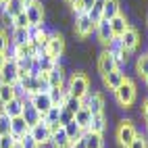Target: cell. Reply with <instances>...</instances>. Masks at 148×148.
Instances as JSON below:
<instances>
[{
    "mask_svg": "<svg viewBox=\"0 0 148 148\" xmlns=\"http://www.w3.org/2000/svg\"><path fill=\"white\" fill-rule=\"evenodd\" d=\"M67 90H69V94H71L73 98H79V100H84V98L90 94V79H88L84 73H73L71 79H69Z\"/></svg>",
    "mask_w": 148,
    "mask_h": 148,
    "instance_id": "cell-1",
    "label": "cell"
},
{
    "mask_svg": "<svg viewBox=\"0 0 148 148\" xmlns=\"http://www.w3.org/2000/svg\"><path fill=\"white\" fill-rule=\"evenodd\" d=\"M115 98H117V102H119L121 106H132L134 100H136V84L130 79V77H125V82L115 90Z\"/></svg>",
    "mask_w": 148,
    "mask_h": 148,
    "instance_id": "cell-2",
    "label": "cell"
},
{
    "mask_svg": "<svg viewBox=\"0 0 148 148\" xmlns=\"http://www.w3.org/2000/svg\"><path fill=\"white\" fill-rule=\"evenodd\" d=\"M136 136H138V132H136V125L132 121H121L119 123V127H117V140H119L121 146L127 148Z\"/></svg>",
    "mask_w": 148,
    "mask_h": 148,
    "instance_id": "cell-3",
    "label": "cell"
},
{
    "mask_svg": "<svg viewBox=\"0 0 148 148\" xmlns=\"http://www.w3.org/2000/svg\"><path fill=\"white\" fill-rule=\"evenodd\" d=\"M29 134H32V138L38 142V146H44V144H50V138H52V132L50 127H48V123L40 121L36 123L34 127H29Z\"/></svg>",
    "mask_w": 148,
    "mask_h": 148,
    "instance_id": "cell-4",
    "label": "cell"
},
{
    "mask_svg": "<svg viewBox=\"0 0 148 148\" xmlns=\"http://www.w3.org/2000/svg\"><path fill=\"white\" fill-rule=\"evenodd\" d=\"M27 102L32 104L42 117L48 113V108L52 106V100H50V96H48V92H38V94H34V96H29Z\"/></svg>",
    "mask_w": 148,
    "mask_h": 148,
    "instance_id": "cell-5",
    "label": "cell"
},
{
    "mask_svg": "<svg viewBox=\"0 0 148 148\" xmlns=\"http://www.w3.org/2000/svg\"><path fill=\"white\" fill-rule=\"evenodd\" d=\"M46 52L50 54L52 58H61V54L65 52V38L61 34H50V38H48V46H46Z\"/></svg>",
    "mask_w": 148,
    "mask_h": 148,
    "instance_id": "cell-6",
    "label": "cell"
},
{
    "mask_svg": "<svg viewBox=\"0 0 148 148\" xmlns=\"http://www.w3.org/2000/svg\"><path fill=\"white\" fill-rule=\"evenodd\" d=\"M19 82V69L15 61H6V65L0 69V84H8L13 86Z\"/></svg>",
    "mask_w": 148,
    "mask_h": 148,
    "instance_id": "cell-7",
    "label": "cell"
},
{
    "mask_svg": "<svg viewBox=\"0 0 148 148\" xmlns=\"http://www.w3.org/2000/svg\"><path fill=\"white\" fill-rule=\"evenodd\" d=\"M84 106H88V111L92 115H98V113H104V98L100 92H90L86 98H84Z\"/></svg>",
    "mask_w": 148,
    "mask_h": 148,
    "instance_id": "cell-8",
    "label": "cell"
},
{
    "mask_svg": "<svg viewBox=\"0 0 148 148\" xmlns=\"http://www.w3.org/2000/svg\"><path fill=\"white\" fill-rule=\"evenodd\" d=\"M23 106H25V98L15 96L13 100H8L6 104H2V108H0V111L6 113L11 119H15V117H21V115H23Z\"/></svg>",
    "mask_w": 148,
    "mask_h": 148,
    "instance_id": "cell-9",
    "label": "cell"
},
{
    "mask_svg": "<svg viewBox=\"0 0 148 148\" xmlns=\"http://www.w3.org/2000/svg\"><path fill=\"white\" fill-rule=\"evenodd\" d=\"M119 40H121V46L125 48V50L134 52L136 48H138V44H140V34H138L136 29H134V27L130 25V27H127L125 32H123V36L119 38Z\"/></svg>",
    "mask_w": 148,
    "mask_h": 148,
    "instance_id": "cell-10",
    "label": "cell"
},
{
    "mask_svg": "<svg viewBox=\"0 0 148 148\" xmlns=\"http://www.w3.org/2000/svg\"><path fill=\"white\" fill-rule=\"evenodd\" d=\"M92 29H94V23L88 17V13H82L79 17H75V34L79 38H88L92 34Z\"/></svg>",
    "mask_w": 148,
    "mask_h": 148,
    "instance_id": "cell-11",
    "label": "cell"
},
{
    "mask_svg": "<svg viewBox=\"0 0 148 148\" xmlns=\"http://www.w3.org/2000/svg\"><path fill=\"white\" fill-rule=\"evenodd\" d=\"M25 15H27L29 25H42V21H44V8H42V4L38 2V0L34 4L25 6Z\"/></svg>",
    "mask_w": 148,
    "mask_h": 148,
    "instance_id": "cell-12",
    "label": "cell"
},
{
    "mask_svg": "<svg viewBox=\"0 0 148 148\" xmlns=\"http://www.w3.org/2000/svg\"><path fill=\"white\" fill-rule=\"evenodd\" d=\"M102 82H104V86L108 88V90H117L123 82H125V73L121 71V69H115V71H111V73H106V75H102Z\"/></svg>",
    "mask_w": 148,
    "mask_h": 148,
    "instance_id": "cell-13",
    "label": "cell"
},
{
    "mask_svg": "<svg viewBox=\"0 0 148 148\" xmlns=\"http://www.w3.org/2000/svg\"><path fill=\"white\" fill-rule=\"evenodd\" d=\"M94 29H96V34H98V40H100L102 44H108L113 40V29H111V21H106V19H100L96 25H94Z\"/></svg>",
    "mask_w": 148,
    "mask_h": 148,
    "instance_id": "cell-14",
    "label": "cell"
},
{
    "mask_svg": "<svg viewBox=\"0 0 148 148\" xmlns=\"http://www.w3.org/2000/svg\"><path fill=\"white\" fill-rule=\"evenodd\" d=\"M117 69V63H115V56L108 52V50H104L100 56H98V71H100L102 75H106V73H111V71H115Z\"/></svg>",
    "mask_w": 148,
    "mask_h": 148,
    "instance_id": "cell-15",
    "label": "cell"
},
{
    "mask_svg": "<svg viewBox=\"0 0 148 148\" xmlns=\"http://www.w3.org/2000/svg\"><path fill=\"white\" fill-rule=\"evenodd\" d=\"M27 132H29V125L25 123L23 117H15V119H11V136L15 138L17 142L21 140Z\"/></svg>",
    "mask_w": 148,
    "mask_h": 148,
    "instance_id": "cell-16",
    "label": "cell"
},
{
    "mask_svg": "<svg viewBox=\"0 0 148 148\" xmlns=\"http://www.w3.org/2000/svg\"><path fill=\"white\" fill-rule=\"evenodd\" d=\"M82 146L84 148H102V134H94V132H84L82 136Z\"/></svg>",
    "mask_w": 148,
    "mask_h": 148,
    "instance_id": "cell-17",
    "label": "cell"
},
{
    "mask_svg": "<svg viewBox=\"0 0 148 148\" xmlns=\"http://www.w3.org/2000/svg\"><path fill=\"white\" fill-rule=\"evenodd\" d=\"M48 96H50L52 104L63 106V104H65V100H67V98L71 96V94H69L67 86H61V88H50V90H48Z\"/></svg>",
    "mask_w": 148,
    "mask_h": 148,
    "instance_id": "cell-18",
    "label": "cell"
},
{
    "mask_svg": "<svg viewBox=\"0 0 148 148\" xmlns=\"http://www.w3.org/2000/svg\"><path fill=\"white\" fill-rule=\"evenodd\" d=\"M127 27H130V23H127V17H125L123 13H119L117 17L111 19V29H113V36H115V38H121Z\"/></svg>",
    "mask_w": 148,
    "mask_h": 148,
    "instance_id": "cell-19",
    "label": "cell"
},
{
    "mask_svg": "<svg viewBox=\"0 0 148 148\" xmlns=\"http://www.w3.org/2000/svg\"><path fill=\"white\" fill-rule=\"evenodd\" d=\"M21 117L25 119V123H27L29 127H34L36 123H40V121H42V115L38 113V111H36V108H34L32 104H29L27 100H25V106H23V115H21Z\"/></svg>",
    "mask_w": 148,
    "mask_h": 148,
    "instance_id": "cell-20",
    "label": "cell"
},
{
    "mask_svg": "<svg viewBox=\"0 0 148 148\" xmlns=\"http://www.w3.org/2000/svg\"><path fill=\"white\" fill-rule=\"evenodd\" d=\"M50 144H52L54 148H71V146H69V136H67V132H65V127H63V125L58 127L56 132H52Z\"/></svg>",
    "mask_w": 148,
    "mask_h": 148,
    "instance_id": "cell-21",
    "label": "cell"
},
{
    "mask_svg": "<svg viewBox=\"0 0 148 148\" xmlns=\"http://www.w3.org/2000/svg\"><path fill=\"white\" fill-rule=\"evenodd\" d=\"M75 123L82 127V132L90 130V123H92V113L88 111V106H82L79 111L75 113Z\"/></svg>",
    "mask_w": 148,
    "mask_h": 148,
    "instance_id": "cell-22",
    "label": "cell"
},
{
    "mask_svg": "<svg viewBox=\"0 0 148 148\" xmlns=\"http://www.w3.org/2000/svg\"><path fill=\"white\" fill-rule=\"evenodd\" d=\"M36 61H38V67H40V71H42V73H50L52 69L58 65V61H56V58H52V56L48 54V52L40 54V56L36 58Z\"/></svg>",
    "mask_w": 148,
    "mask_h": 148,
    "instance_id": "cell-23",
    "label": "cell"
},
{
    "mask_svg": "<svg viewBox=\"0 0 148 148\" xmlns=\"http://www.w3.org/2000/svg\"><path fill=\"white\" fill-rule=\"evenodd\" d=\"M121 13V4L119 0H106L104 2V11H102V19H106V21H111L113 17H117Z\"/></svg>",
    "mask_w": 148,
    "mask_h": 148,
    "instance_id": "cell-24",
    "label": "cell"
},
{
    "mask_svg": "<svg viewBox=\"0 0 148 148\" xmlns=\"http://www.w3.org/2000/svg\"><path fill=\"white\" fill-rule=\"evenodd\" d=\"M48 75V82H50V88H61V86H65V73H63V69L61 67H54L50 73H46Z\"/></svg>",
    "mask_w": 148,
    "mask_h": 148,
    "instance_id": "cell-25",
    "label": "cell"
},
{
    "mask_svg": "<svg viewBox=\"0 0 148 148\" xmlns=\"http://www.w3.org/2000/svg\"><path fill=\"white\" fill-rule=\"evenodd\" d=\"M106 127V117L104 113H98V115H92V123H90V130L88 132H94V134H102Z\"/></svg>",
    "mask_w": 148,
    "mask_h": 148,
    "instance_id": "cell-26",
    "label": "cell"
},
{
    "mask_svg": "<svg viewBox=\"0 0 148 148\" xmlns=\"http://www.w3.org/2000/svg\"><path fill=\"white\" fill-rule=\"evenodd\" d=\"M104 2H106V0H94V4H92V8H90V13H88V17L92 19V23H94V25H96V23H98V21L102 19Z\"/></svg>",
    "mask_w": 148,
    "mask_h": 148,
    "instance_id": "cell-27",
    "label": "cell"
},
{
    "mask_svg": "<svg viewBox=\"0 0 148 148\" xmlns=\"http://www.w3.org/2000/svg\"><path fill=\"white\" fill-rule=\"evenodd\" d=\"M13 46L17 44H29V34H27V27H15L13 29Z\"/></svg>",
    "mask_w": 148,
    "mask_h": 148,
    "instance_id": "cell-28",
    "label": "cell"
},
{
    "mask_svg": "<svg viewBox=\"0 0 148 148\" xmlns=\"http://www.w3.org/2000/svg\"><path fill=\"white\" fill-rule=\"evenodd\" d=\"M61 108H63V106H56V104H52L50 108H48V113L42 117V121H44V123H48V125L58 123V117H61Z\"/></svg>",
    "mask_w": 148,
    "mask_h": 148,
    "instance_id": "cell-29",
    "label": "cell"
},
{
    "mask_svg": "<svg viewBox=\"0 0 148 148\" xmlns=\"http://www.w3.org/2000/svg\"><path fill=\"white\" fill-rule=\"evenodd\" d=\"M2 11H6L8 15L17 17L19 13H23V11H25V4L21 2V0H8V2H6V6L2 8Z\"/></svg>",
    "mask_w": 148,
    "mask_h": 148,
    "instance_id": "cell-30",
    "label": "cell"
},
{
    "mask_svg": "<svg viewBox=\"0 0 148 148\" xmlns=\"http://www.w3.org/2000/svg\"><path fill=\"white\" fill-rule=\"evenodd\" d=\"M17 94H15V88L8 86V84H0V104H6L8 100H13Z\"/></svg>",
    "mask_w": 148,
    "mask_h": 148,
    "instance_id": "cell-31",
    "label": "cell"
},
{
    "mask_svg": "<svg viewBox=\"0 0 148 148\" xmlns=\"http://www.w3.org/2000/svg\"><path fill=\"white\" fill-rule=\"evenodd\" d=\"M84 106V100H79V98H73V96H69L67 100H65V104H63V108H67V111H71L73 115L79 111V108Z\"/></svg>",
    "mask_w": 148,
    "mask_h": 148,
    "instance_id": "cell-32",
    "label": "cell"
},
{
    "mask_svg": "<svg viewBox=\"0 0 148 148\" xmlns=\"http://www.w3.org/2000/svg\"><path fill=\"white\" fill-rule=\"evenodd\" d=\"M65 132H67V136H69V140H71V138H79V140H82V136H84L82 127L75 123V119H73L71 123H67V125H65Z\"/></svg>",
    "mask_w": 148,
    "mask_h": 148,
    "instance_id": "cell-33",
    "label": "cell"
},
{
    "mask_svg": "<svg viewBox=\"0 0 148 148\" xmlns=\"http://www.w3.org/2000/svg\"><path fill=\"white\" fill-rule=\"evenodd\" d=\"M136 69H138V75L140 77H148V54H142L136 63Z\"/></svg>",
    "mask_w": 148,
    "mask_h": 148,
    "instance_id": "cell-34",
    "label": "cell"
},
{
    "mask_svg": "<svg viewBox=\"0 0 148 148\" xmlns=\"http://www.w3.org/2000/svg\"><path fill=\"white\" fill-rule=\"evenodd\" d=\"M17 69L19 71H23V73H29V69H32L34 65V56H23V58H17Z\"/></svg>",
    "mask_w": 148,
    "mask_h": 148,
    "instance_id": "cell-35",
    "label": "cell"
},
{
    "mask_svg": "<svg viewBox=\"0 0 148 148\" xmlns=\"http://www.w3.org/2000/svg\"><path fill=\"white\" fill-rule=\"evenodd\" d=\"M6 134H11V117L0 111V136H6Z\"/></svg>",
    "mask_w": 148,
    "mask_h": 148,
    "instance_id": "cell-36",
    "label": "cell"
},
{
    "mask_svg": "<svg viewBox=\"0 0 148 148\" xmlns=\"http://www.w3.org/2000/svg\"><path fill=\"white\" fill-rule=\"evenodd\" d=\"M19 144H21V148H40V146H38V142L32 138V134H29V132L21 138V140H19Z\"/></svg>",
    "mask_w": 148,
    "mask_h": 148,
    "instance_id": "cell-37",
    "label": "cell"
},
{
    "mask_svg": "<svg viewBox=\"0 0 148 148\" xmlns=\"http://www.w3.org/2000/svg\"><path fill=\"white\" fill-rule=\"evenodd\" d=\"M75 119V115L71 113V111H67V108H61V117H58V123H61L63 127L67 125V123H71Z\"/></svg>",
    "mask_w": 148,
    "mask_h": 148,
    "instance_id": "cell-38",
    "label": "cell"
},
{
    "mask_svg": "<svg viewBox=\"0 0 148 148\" xmlns=\"http://www.w3.org/2000/svg\"><path fill=\"white\" fill-rule=\"evenodd\" d=\"M127 148H148V140H146L144 136H140V134H138V136L134 138V140H132V144L127 146Z\"/></svg>",
    "mask_w": 148,
    "mask_h": 148,
    "instance_id": "cell-39",
    "label": "cell"
},
{
    "mask_svg": "<svg viewBox=\"0 0 148 148\" xmlns=\"http://www.w3.org/2000/svg\"><path fill=\"white\" fill-rule=\"evenodd\" d=\"M15 27H29V21H27L25 11H23V13H19V15L15 17V21H13V29H15Z\"/></svg>",
    "mask_w": 148,
    "mask_h": 148,
    "instance_id": "cell-40",
    "label": "cell"
},
{
    "mask_svg": "<svg viewBox=\"0 0 148 148\" xmlns=\"http://www.w3.org/2000/svg\"><path fill=\"white\" fill-rule=\"evenodd\" d=\"M15 144H17V140H15L11 134H6V136L0 138V148H13Z\"/></svg>",
    "mask_w": 148,
    "mask_h": 148,
    "instance_id": "cell-41",
    "label": "cell"
},
{
    "mask_svg": "<svg viewBox=\"0 0 148 148\" xmlns=\"http://www.w3.org/2000/svg\"><path fill=\"white\" fill-rule=\"evenodd\" d=\"M8 46H11V42H8V36L4 29H0V52H6Z\"/></svg>",
    "mask_w": 148,
    "mask_h": 148,
    "instance_id": "cell-42",
    "label": "cell"
},
{
    "mask_svg": "<svg viewBox=\"0 0 148 148\" xmlns=\"http://www.w3.org/2000/svg\"><path fill=\"white\" fill-rule=\"evenodd\" d=\"M38 84H40V92H48V90H50V82H48L46 73H42L40 77H38Z\"/></svg>",
    "mask_w": 148,
    "mask_h": 148,
    "instance_id": "cell-43",
    "label": "cell"
},
{
    "mask_svg": "<svg viewBox=\"0 0 148 148\" xmlns=\"http://www.w3.org/2000/svg\"><path fill=\"white\" fill-rule=\"evenodd\" d=\"M13 21H15V17H13V15H8L6 11H2V23H4V25H11V27H13Z\"/></svg>",
    "mask_w": 148,
    "mask_h": 148,
    "instance_id": "cell-44",
    "label": "cell"
},
{
    "mask_svg": "<svg viewBox=\"0 0 148 148\" xmlns=\"http://www.w3.org/2000/svg\"><path fill=\"white\" fill-rule=\"evenodd\" d=\"M92 4H94V0H82V2H79V6H82V11H84V13H90Z\"/></svg>",
    "mask_w": 148,
    "mask_h": 148,
    "instance_id": "cell-45",
    "label": "cell"
},
{
    "mask_svg": "<svg viewBox=\"0 0 148 148\" xmlns=\"http://www.w3.org/2000/svg\"><path fill=\"white\" fill-rule=\"evenodd\" d=\"M142 113H144V117L148 119V98L144 100V104H142Z\"/></svg>",
    "mask_w": 148,
    "mask_h": 148,
    "instance_id": "cell-46",
    "label": "cell"
},
{
    "mask_svg": "<svg viewBox=\"0 0 148 148\" xmlns=\"http://www.w3.org/2000/svg\"><path fill=\"white\" fill-rule=\"evenodd\" d=\"M67 2L71 4L73 8H82V6H79V2H82V0H67Z\"/></svg>",
    "mask_w": 148,
    "mask_h": 148,
    "instance_id": "cell-47",
    "label": "cell"
},
{
    "mask_svg": "<svg viewBox=\"0 0 148 148\" xmlns=\"http://www.w3.org/2000/svg\"><path fill=\"white\" fill-rule=\"evenodd\" d=\"M4 65H6V54H4V52H0V69H2Z\"/></svg>",
    "mask_w": 148,
    "mask_h": 148,
    "instance_id": "cell-48",
    "label": "cell"
},
{
    "mask_svg": "<svg viewBox=\"0 0 148 148\" xmlns=\"http://www.w3.org/2000/svg\"><path fill=\"white\" fill-rule=\"evenodd\" d=\"M21 2H23L25 6H29V4H34V2H36V0H21Z\"/></svg>",
    "mask_w": 148,
    "mask_h": 148,
    "instance_id": "cell-49",
    "label": "cell"
},
{
    "mask_svg": "<svg viewBox=\"0 0 148 148\" xmlns=\"http://www.w3.org/2000/svg\"><path fill=\"white\" fill-rule=\"evenodd\" d=\"M13 148H21V144H19V142H17V144H15V146H13Z\"/></svg>",
    "mask_w": 148,
    "mask_h": 148,
    "instance_id": "cell-50",
    "label": "cell"
},
{
    "mask_svg": "<svg viewBox=\"0 0 148 148\" xmlns=\"http://www.w3.org/2000/svg\"><path fill=\"white\" fill-rule=\"evenodd\" d=\"M144 79H146V86H148V77H144Z\"/></svg>",
    "mask_w": 148,
    "mask_h": 148,
    "instance_id": "cell-51",
    "label": "cell"
},
{
    "mask_svg": "<svg viewBox=\"0 0 148 148\" xmlns=\"http://www.w3.org/2000/svg\"><path fill=\"white\" fill-rule=\"evenodd\" d=\"M0 2H2V0H0Z\"/></svg>",
    "mask_w": 148,
    "mask_h": 148,
    "instance_id": "cell-52",
    "label": "cell"
},
{
    "mask_svg": "<svg viewBox=\"0 0 148 148\" xmlns=\"http://www.w3.org/2000/svg\"><path fill=\"white\" fill-rule=\"evenodd\" d=\"M0 138H2V136H0Z\"/></svg>",
    "mask_w": 148,
    "mask_h": 148,
    "instance_id": "cell-53",
    "label": "cell"
}]
</instances>
